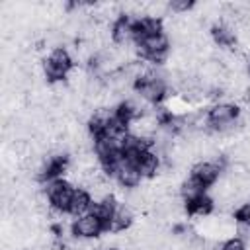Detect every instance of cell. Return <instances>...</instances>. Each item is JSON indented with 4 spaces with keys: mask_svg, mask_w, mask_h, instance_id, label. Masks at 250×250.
Segmentation results:
<instances>
[{
    "mask_svg": "<svg viewBox=\"0 0 250 250\" xmlns=\"http://www.w3.org/2000/svg\"><path fill=\"white\" fill-rule=\"evenodd\" d=\"M41 70H43V76L49 84H61L74 70V57L68 49H64L61 45L53 47L49 51V55L43 59Z\"/></svg>",
    "mask_w": 250,
    "mask_h": 250,
    "instance_id": "obj_1",
    "label": "cell"
},
{
    "mask_svg": "<svg viewBox=\"0 0 250 250\" xmlns=\"http://www.w3.org/2000/svg\"><path fill=\"white\" fill-rule=\"evenodd\" d=\"M133 45H135V53L141 57V61H145L152 66L166 62V59L170 55V37L166 31L137 39V41H133Z\"/></svg>",
    "mask_w": 250,
    "mask_h": 250,
    "instance_id": "obj_2",
    "label": "cell"
},
{
    "mask_svg": "<svg viewBox=\"0 0 250 250\" xmlns=\"http://www.w3.org/2000/svg\"><path fill=\"white\" fill-rule=\"evenodd\" d=\"M133 92L143 98L146 104L152 105H160L166 100V92H168V82L164 74H158L154 68H150L148 72H145L143 76H139L133 84Z\"/></svg>",
    "mask_w": 250,
    "mask_h": 250,
    "instance_id": "obj_3",
    "label": "cell"
},
{
    "mask_svg": "<svg viewBox=\"0 0 250 250\" xmlns=\"http://www.w3.org/2000/svg\"><path fill=\"white\" fill-rule=\"evenodd\" d=\"M74 184L66 178H57L51 182H45V197L53 209H59L62 213H68L72 197H74Z\"/></svg>",
    "mask_w": 250,
    "mask_h": 250,
    "instance_id": "obj_4",
    "label": "cell"
},
{
    "mask_svg": "<svg viewBox=\"0 0 250 250\" xmlns=\"http://www.w3.org/2000/svg\"><path fill=\"white\" fill-rule=\"evenodd\" d=\"M70 232L76 238H84V240H92V238H100L104 232H107L105 225L92 213H86L82 217H76L70 223Z\"/></svg>",
    "mask_w": 250,
    "mask_h": 250,
    "instance_id": "obj_5",
    "label": "cell"
},
{
    "mask_svg": "<svg viewBox=\"0 0 250 250\" xmlns=\"http://www.w3.org/2000/svg\"><path fill=\"white\" fill-rule=\"evenodd\" d=\"M111 178H113L115 184H117L119 188H123V189H137L139 184H141V180H143V176H141V172L137 170V166H135L131 160H127L125 156H123L121 162L117 164V168H115V172H113Z\"/></svg>",
    "mask_w": 250,
    "mask_h": 250,
    "instance_id": "obj_6",
    "label": "cell"
},
{
    "mask_svg": "<svg viewBox=\"0 0 250 250\" xmlns=\"http://www.w3.org/2000/svg\"><path fill=\"white\" fill-rule=\"evenodd\" d=\"M209 37H211V43L221 47V49H227V51H236L238 49V37H236V31L223 23V21H215L209 29Z\"/></svg>",
    "mask_w": 250,
    "mask_h": 250,
    "instance_id": "obj_7",
    "label": "cell"
},
{
    "mask_svg": "<svg viewBox=\"0 0 250 250\" xmlns=\"http://www.w3.org/2000/svg\"><path fill=\"white\" fill-rule=\"evenodd\" d=\"M133 164L137 166V170L141 172L143 178H156V174H158L160 168H162V156H160L156 150L148 148V150H145L143 154H139V156L133 160Z\"/></svg>",
    "mask_w": 250,
    "mask_h": 250,
    "instance_id": "obj_8",
    "label": "cell"
},
{
    "mask_svg": "<svg viewBox=\"0 0 250 250\" xmlns=\"http://www.w3.org/2000/svg\"><path fill=\"white\" fill-rule=\"evenodd\" d=\"M184 209L189 217L193 219H203V217H209L215 209V201L209 193H201L197 197H191V199H186L184 201Z\"/></svg>",
    "mask_w": 250,
    "mask_h": 250,
    "instance_id": "obj_9",
    "label": "cell"
},
{
    "mask_svg": "<svg viewBox=\"0 0 250 250\" xmlns=\"http://www.w3.org/2000/svg\"><path fill=\"white\" fill-rule=\"evenodd\" d=\"M133 225V209L127 205V203H117V209L113 213V219L107 227V232L111 234H119V232H125L129 227Z\"/></svg>",
    "mask_w": 250,
    "mask_h": 250,
    "instance_id": "obj_10",
    "label": "cell"
},
{
    "mask_svg": "<svg viewBox=\"0 0 250 250\" xmlns=\"http://www.w3.org/2000/svg\"><path fill=\"white\" fill-rule=\"evenodd\" d=\"M117 203H119V201L115 199V195H107V197L96 199L94 205H92V209H90V213L96 215V217L105 225V229H107L109 223H111V219H113V213H115V209H117Z\"/></svg>",
    "mask_w": 250,
    "mask_h": 250,
    "instance_id": "obj_11",
    "label": "cell"
},
{
    "mask_svg": "<svg viewBox=\"0 0 250 250\" xmlns=\"http://www.w3.org/2000/svg\"><path fill=\"white\" fill-rule=\"evenodd\" d=\"M92 205H94V197L90 195V191L84 189V188H76L74 197H72V203H70V209H68V215L82 217V215L90 213Z\"/></svg>",
    "mask_w": 250,
    "mask_h": 250,
    "instance_id": "obj_12",
    "label": "cell"
},
{
    "mask_svg": "<svg viewBox=\"0 0 250 250\" xmlns=\"http://www.w3.org/2000/svg\"><path fill=\"white\" fill-rule=\"evenodd\" d=\"M201 193H207V188L201 182H197L193 176H188L186 180L180 182V195H182L184 201L191 199V197H197Z\"/></svg>",
    "mask_w": 250,
    "mask_h": 250,
    "instance_id": "obj_13",
    "label": "cell"
},
{
    "mask_svg": "<svg viewBox=\"0 0 250 250\" xmlns=\"http://www.w3.org/2000/svg\"><path fill=\"white\" fill-rule=\"evenodd\" d=\"M195 6H197V4L191 2V0H172V2H168V16H170V14H174V16H184V14L191 12Z\"/></svg>",
    "mask_w": 250,
    "mask_h": 250,
    "instance_id": "obj_14",
    "label": "cell"
},
{
    "mask_svg": "<svg viewBox=\"0 0 250 250\" xmlns=\"http://www.w3.org/2000/svg\"><path fill=\"white\" fill-rule=\"evenodd\" d=\"M232 217H234L236 223H246V225H250V199L244 201L240 207H236V211L232 213Z\"/></svg>",
    "mask_w": 250,
    "mask_h": 250,
    "instance_id": "obj_15",
    "label": "cell"
},
{
    "mask_svg": "<svg viewBox=\"0 0 250 250\" xmlns=\"http://www.w3.org/2000/svg\"><path fill=\"white\" fill-rule=\"evenodd\" d=\"M221 250H248V246H246V242H244L242 238L230 236V238H227V240L221 244Z\"/></svg>",
    "mask_w": 250,
    "mask_h": 250,
    "instance_id": "obj_16",
    "label": "cell"
},
{
    "mask_svg": "<svg viewBox=\"0 0 250 250\" xmlns=\"http://www.w3.org/2000/svg\"><path fill=\"white\" fill-rule=\"evenodd\" d=\"M246 76L250 78V59H248V62H246Z\"/></svg>",
    "mask_w": 250,
    "mask_h": 250,
    "instance_id": "obj_17",
    "label": "cell"
},
{
    "mask_svg": "<svg viewBox=\"0 0 250 250\" xmlns=\"http://www.w3.org/2000/svg\"><path fill=\"white\" fill-rule=\"evenodd\" d=\"M104 250H117V248H104Z\"/></svg>",
    "mask_w": 250,
    "mask_h": 250,
    "instance_id": "obj_18",
    "label": "cell"
}]
</instances>
